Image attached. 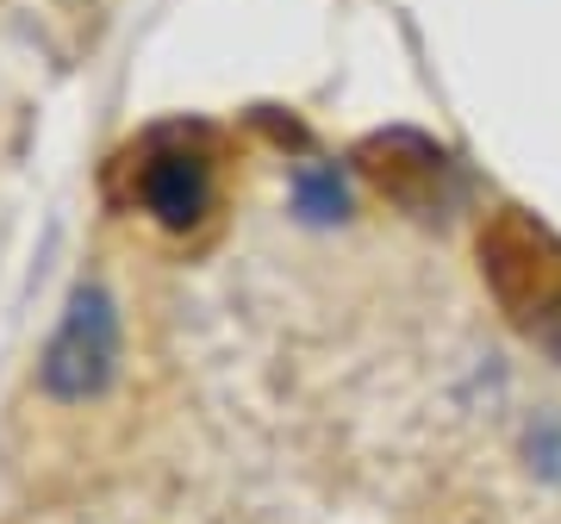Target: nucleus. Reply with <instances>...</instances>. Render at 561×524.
Listing matches in <instances>:
<instances>
[{
  "instance_id": "obj_1",
  "label": "nucleus",
  "mask_w": 561,
  "mask_h": 524,
  "mask_svg": "<svg viewBox=\"0 0 561 524\" xmlns=\"http://www.w3.org/2000/svg\"><path fill=\"white\" fill-rule=\"evenodd\" d=\"M481 282L505 306V319L561 350V238L530 213L505 206L481 225Z\"/></svg>"
},
{
  "instance_id": "obj_2",
  "label": "nucleus",
  "mask_w": 561,
  "mask_h": 524,
  "mask_svg": "<svg viewBox=\"0 0 561 524\" xmlns=\"http://www.w3.org/2000/svg\"><path fill=\"white\" fill-rule=\"evenodd\" d=\"M119 368V306L106 300V287H76L69 294V312H62L57 338L44 343L38 356V387L44 400L81 406L94 400Z\"/></svg>"
},
{
  "instance_id": "obj_3",
  "label": "nucleus",
  "mask_w": 561,
  "mask_h": 524,
  "mask_svg": "<svg viewBox=\"0 0 561 524\" xmlns=\"http://www.w3.org/2000/svg\"><path fill=\"white\" fill-rule=\"evenodd\" d=\"M213 194H219V182H213V157L201 138H187V132L144 138L138 162H131V201L162 231H194L213 213Z\"/></svg>"
},
{
  "instance_id": "obj_4",
  "label": "nucleus",
  "mask_w": 561,
  "mask_h": 524,
  "mask_svg": "<svg viewBox=\"0 0 561 524\" xmlns=\"http://www.w3.org/2000/svg\"><path fill=\"white\" fill-rule=\"evenodd\" d=\"M362 169L387 187V201L431 206L443 194V182H449V150L419 138V132H387V138H368Z\"/></svg>"
},
{
  "instance_id": "obj_5",
  "label": "nucleus",
  "mask_w": 561,
  "mask_h": 524,
  "mask_svg": "<svg viewBox=\"0 0 561 524\" xmlns=\"http://www.w3.org/2000/svg\"><path fill=\"white\" fill-rule=\"evenodd\" d=\"M294 206H300L312 225L343 219V213H350V194H343L337 169H300V175H294Z\"/></svg>"
},
{
  "instance_id": "obj_6",
  "label": "nucleus",
  "mask_w": 561,
  "mask_h": 524,
  "mask_svg": "<svg viewBox=\"0 0 561 524\" xmlns=\"http://www.w3.org/2000/svg\"><path fill=\"white\" fill-rule=\"evenodd\" d=\"M530 468H542V475L561 481V424L556 419H542L537 431H530Z\"/></svg>"
}]
</instances>
